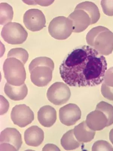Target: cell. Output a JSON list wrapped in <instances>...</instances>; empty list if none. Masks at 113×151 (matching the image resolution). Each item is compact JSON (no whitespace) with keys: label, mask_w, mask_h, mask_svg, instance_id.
Returning <instances> with one entry per match:
<instances>
[{"label":"cell","mask_w":113,"mask_h":151,"mask_svg":"<svg viewBox=\"0 0 113 151\" xmlns=\"http://www.w3.org/2000/svg\"><path fill=\"white\" fill-rule=\"evenodd\" d=\"M107 66L104 56L85 45L68 55L60 66V73L69 86H96L103 82Z\"/></svg>","instance_id":"1"},{"label":"cell","mask_w":113,"mask_h":151,"mask_svg":"<svg viewBox=\"0 0 113 151\" xmlns=\"http://www.w3.org/2000/svg\"><path fill=\"white\" fill-rule=\"evenodd\" d=\"M54 68L52 60L47 57L34 59L29 66L32 82L37 86H46L52 79Z\"/></svg>","instance_id":"2"},{"label":"cell","mask_w":113,"mask_h":151,"mask_svg":"<svg viewBox=\"0 0 113 151\" xmlns=\"http://www.w3.org/2000/svg\"><path fill=\"white\" fill-rule=\"evenodd\" d=\"M87 44L102 55L111 54L113 50V33L102 26L91 29L86 36Z\"/></svg>","instance_id":"3"},{"label":"cell","mask_w":113,"mask_h":151,"mask_svg":"<svg viewBox=\"0 0 113 151\" xmlns=\"http://www.w3.org/2000/svg\"><path fill=\"white\" fill-rule=\"evenodd\" d=\"M3 71L8 83L15 86L25 83L26 72L24 65L18 59L7 58L4 63Z\"/></svg>","instance_id":"4"},{"label":"cell","mask_w":113,"mask_h":151,"mask_svg":"<svg viewBox=\"0 0 113 151\" xmlns=\"http://www.w3.org/2000/svg\"><path fill=\"white\" fill-rule=\"evenodd\" d=\"M48 29L53 38L58 40H66L73 31V22L68 18L59 16L50 21Z\"/></svg>","instance_id":"5"},{"label":"cell","mask_w":113,"mask_h":151,"mask_svg":"<svg viewBox=\"0 0 113 151\" xmlns=\"http://www.w3.org/2000/svg\"><path fill=\"white\" fill-rule=\"evenodd\" d=\"M5 42L11 45H20L26 40L27 31L21 24L11 22L4 25L1 33Z\"/></svg>","instance_id":"6"},{"label":"cell","mask_w":113,"mask_h":151,"mask_svg":"<svg viewBox=\"0 0 113 151\" xmlns=\"http://www.w3.org/2000/svg\"><path fill=\"white\" fill-rule=\"evenodd\" d=\"M46 96L51 103L55 105H61L69 101L71 92L66 84L63 82H57L49 88Z\"/></svg>","instance_id":"7"},{"label":"cell","mask_w":113,"mask_h":151,"mask_svg":"<svg viewBox=\"0 0 113 151\" xmlns=\"http://www.w3.org/2000/svg\"><path fill=\"white\" fill-rule=\"evenodd\" d=\"M11 117L15 125L21 128H24L34 120V114L29 107L25 104H21L13 108Z\"/></svg>","instance_id":"8"},{"label":"cell","mask_w":113,"mask_h":151,"mask_svg":"<svg viewBox=\"0 0 113 151\" xmlns=\"http://www.w3.org/2000/svg\"><path fill=\"white\" fill-rule=\"evenodd\" d=\"M23 23L28 30L39 31L45 27L46 20L44 14L38 9H30L25 13Z\"/></svg>","instance_id":"9"},{"label":"cell","mask_w":113,"mask_h":151,"mask_svg":"<svg viewBox=\"0 0 113 151\" xmlns=\"http://www.w3.org/2000/svg\"><path fill=\"white\" fill-rule=\"evenodd\" d=\"M82 112L77 105L74 104H67L60 109V122L67 126H72L81 119Z\"/></svg>","instance_id":"10"},{"label":"cell","mask_w":113,"mask_h":151,"mask_svg":"<svg viewBox=\"0 0 113 151\" xmlns=\"http://www.w3.org/2000/svg\"><path fill=\"white\" fill-rule=\"evenodd\" d=\"M68 18L72 21L74 32H81L90 25L93 24L90 14L83 9H75L69 15Z\"/></svg>","instance_id":"11"},{"label":"cell","mask_w":113,"mask_h":151,"mask_svg":"<svg viewBox=\"0 0 113 151\" xmlns=\"http://www.w3.org/2000/svg\"><path fill=\"white\" fill-rule=\"evenodd\" d=\"M1 144H6L19 150L22 144L20 133L14 128H7L2 131L0 136Z\"/></svg>","instance_id":"12"},{"label":"cell","mask_w":113,"mask_h":151,"mask_svg":"<svg viewBox=\"0 0 113 151\" xmlns=\"http://www.w3.org/2000/svg\"><path fill=\"white\" fill-rule=\"evenodd\" d=\"M86 122L92 130L100 131L107 127L108 120L103 112L95 109L87 115Z\"/></svg>","instance_id":"13"},{"label":"cell","mask_w":113,"mask_h":151,"mask_svg":"<svg viewBox=\"0 0 113 151\" xmlns=\"http://www.w3.org/2000/svg\"><path fill=\"white\" fill-rule=\"evenodd\" d=\"M38 120L40 123L45 127L53 126L57 120V112L50 105H45L40 109L38 113Z\"/></svg>","instance_id":"14"},{"label":"cell","mask_w":113,"mask_h":151,"mask_svg":"<svg viewBox=\"0 0 113 151\" xmlns=\"http://www.w3.org/2000/svg\"><path fill=\"white\" fill-rule=\"evenodd\" d=\"M44 139V133L43 130L36 125L31 127L25 132V141L29 146H39L43 142Z\"/></svg>","instance_id":"15"},{"label":"cell","mask_w":113,"mask_h":151,"mask_svg":"<svg viewBox=\"0 0 113 151\" xmlns=\"http://www.w3.org/2000/svg\"><path fill=\"white\" fill-rule=\"evenodd\" d=\"M74 133L76 138L80 143H87L92 141L95 136V131L90 129L84 121L75 127Z\"/></svg>","instance_id":"16"},{"label":"cell","mask_w":113,"mask_h":151,"mask_svg":"<svg viewBox=\"0 0 113 151\" xmlns=\"http://www.w3.org/2000/svg\"><path fill=\"white\" fill-rule=\"evenodd\" d=\"M4 89L6 95L14 101L23 100L28 94V88L25 83L21 86H15L7 82Z\"/></svg>","instance_id":"17"},{"label":"cell","mask_w":113,"mask_h":151,"mask_svg":"<svg viewBox=\"0 0 113 151\" xmlns=\"http://www.w3.org/2000/svg\"><path fill=\"white\" fill-rule=\"evenodd\" d=\"M61 144L66 150H72L79 147L81 143L77 139L74 135V129L68 131L62 136Z\"/></svg>","instance_id":"18"},{"label":"cell","mask_w":113,"mask_h":151,"mask_svg":"<svg viewBox=\"0 0 113 151\" xmlns=\"http://www.w3.org/2000/svg\"><path fill=\"white\" fill-rule=\"evenodd\" d=\"M81 9L86 11L90 14L92 24H95L99 20L100 14L97 6L94 3L89 1L81 3L76 6L75 9Z\"/></svg>","instance_id":"19"},{"label":"cell","mask_w":113,"mask_h":151,"mask_svg":"<svg viewBox=\"0 0 113 151\" xmlns=\"http://www.w3.org/2000/svg\"><path fill=\"white\" fill-rule=\"evenodd\" d=\"M0 10L1 25H5L11 22L14 15L12 7L6 3H1L0 4Z\"/></svg>","instance_id":"20"},{"label":"cell","mask_w":113,"mask_h":151,"mask_svg":"<svg viewBox=\"0 0 113 151\" xmlns=\"http://www.w3.org/2000/svg\"><path fill=\"white\" fill-rule=\"evenodd\" d=\"M96 109L102 111L107 117L108 120L107 127L113 124V106L112 105L105 101H100L97 105Z\"/></svg>","instance_id":"21"},{"label":"cell","mask_w":113,"mask_h":151,"mask_svg":"<svg viewBox=\"0 0 113 151\" xmlns=\"http://www.w3.org/2000/svg\"><path fill=\"white\" fill-rule=\"evenodd\" d=\"M7 58H14L18 59L25 65L29 58V54L25 49L22 48H16L9 51Z\"/></svg>","instance_id":"22"},{"label":"cell","mask_w":113,"mask_h":151,"mask_svg":"<svg viewBox=\"0 0 113 151\" xmlns=\"http://www.w3.org/2000/svg\"><path fill=\"white\" fill-rule=\"evenodd\" d=\"M93 151H113L112 145L108 142L100 140L95 142L93 144L92 149Z\"/></svg>","instance_id":"23"},{"label":"cell","mask_w":113,"mask_h":151,"mask_svg":"<svg viewBox=\"0 0 113 151\" xmlns=\"http://www.w3.org/2000/svg\"><path fill=\"white\" fill-rule=\"evenodd\" d=\"M101 5L105 14L110 17L113 16V0H103L101 1Z\"/></svg>","instance_id":"24"},{"label":"cell","mask_w":113,"mask_h":151,"mask_svg":"<svg viewBox=\"0 0 113 151\" xmlns=\"http://www.w3.org/2000/svg\"><path fill=\"white\" fill-rule=\"evenodd\" d=\"M101 92L104 98L113 101V87L107 86L103 83L101 88Z\"/></svg>","instance_id":"25"},{"label":"cell","mask_w":113,"mask_h":151,"mask_svg":"<svg viewBox=\"0 0 113 151\" xmlns=\"http://www.w3.org/2000/svg\"><path fill=\"white\" fill-rule=\"evenodd\" d=\"M103 83L107 86L113 87V67L106 71Z\"/></svg>","instance_id":"26"},{"label":"cell","mask_w":113,"mask_h":151,"mask_svg":"<svg viewBox=\"0 0 113 151\" xmlns=\"http://www.w3.org/2000/svg\"><path fill=\"white\" fill-rule=\"evenodd\" d=\"M10 105L9 101L4 96H1V115H2L7 113Z\"/></svg>","instance_id":"27"},{"label":"cell","mask_w":113,"mask_h":151,"mask_svg":"<svg viewBox=\"0 0 113 151\" xmlns=\"http://www.w3.org/2000/svg\"><path fill=\"white\" fill-rule=\"evenodd\" d=\"M43 151H60L58 147L53 144H47L43 148Z\"/></svg>","instance_id":"28"},{"label":"cell","mask_w":113,"mask_h":151,"mask_svg":"<svg viewBox=\"0 0 113 151\" xmlns=\"http://www.w3.org/2000/svg\"><path fill=\"white\" fill-rule=\"evenodd\" d=\"M109 136L110 141L113 145V129L110 131Z\"/></svg>","instance_id":"29"}]
</instances>
